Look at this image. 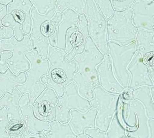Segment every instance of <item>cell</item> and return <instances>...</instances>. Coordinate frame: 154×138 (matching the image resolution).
Here are the masks:
<instances>
[{
	"mask_svg": "<svg viewBox=\"0 0 154 138\" xmlns=\"http://www.w3.org/2000/svg\"><path fill=\"white\" fill-rule=\"evenodd\" d=\"M70 118L67 123L77 136L83 134L86 128H96L97 110L94 108H91L85 112L73 109L70 111Z\"/></svg>",
	"mask_w": 154,
	"mask_h": 138,
	"instance_id": "cell-17",
	"label": "cell"
},
{
	"mask_svg": "<svg viewBox=\"0 0 154 138\" xmlns=\"http://www.w3.org/2000/svg\"><path fill=\"white\" fill-rule=\"evenodd\" d=\"M33 6L40 14H45L56 7L57 0H30Z\"/></svg>",
	"mask_w": 154,
	"mask_h": 138,
	"instance_id": "cell-30",
	"label": "cell"
},
{
	"mask_svg": "<svg viewBox=\"0 0 154 138\" xmlns=\"http://www.w3.org/2000/svg\"><path fill=\"white\" fill-rule=\"evenodd\" d=\"M8 14L7 6L0 4V41L9 39L14 36V32L11 28L3 24V19Z\"/></svg>",
	"mask_w": 154,
	"mask_h": 138,
	"instance_id": "cell-29",
	"label": "cell"
},
{
	"mask_svg": "<svg viewBox=\"0 0 154 138\" xmlns=\"http://www.w3.org/2000/svg\"><path fill=\"white\" fill-rule=\"evenodd\" d=\"M148 124L149 134L147 138H154V120L149 119Z\"/></svg>",
	"mask_w": 154,
	"mask_h": 138,
	"instance_id": "cell-35",
	"label": "cell"
},
{
	"mask_svg": "<svg viewBox=\"0 0 154 138\" xmlns=\"http://www.w3.org/2000/svg\"><path fill=\"white\" fill-rule=\"evenodd\" d=\"M150 94H151L152 100L154 102V85L150 87Z\"/></svg>",
	"mask_w": 154,
	"mask_h": 138,
	"instance_id": "cell-38",
	"label": "cell"
},
{
	"mask_svg": "<svg viewBox=\"0 0 154 138\" xmlns=\"http://www.w3.org/2000/svg\"><path fill=\"white\" fill-rule=\"evenodd\" d=\"M131 95L133 98L137 100L143 104L149 119L154 120V102L152 98L150 87L141 86L134 90H131Z\"/></svg>",
	"mask_w": 154,
	"mask_h": 138,
	"instance_id": "cell-23",
	"label": "cell"
},
{
	"mask_svg": "<svg viewBox=\"0 0 154 138\" xmlns=\"http://www.w3.org/2000/svg\"><path fill=\"white\" fill-rule=\"evenodd\" d=\"M136 52L143 58L154 53V31L137 29Z\"/></svg>",
	"mask_w": 154,
	"mask_h": 138,
	"instance_id": "cell-22",
	"label": "cell"
},
{
	"mask_svg": "<svg viewBox=\"0 0 154 138\" xmlns=\"http://www.w3.org/2000/svg\"><path fill=\"white\" fill-rule=\"evenodd\" d=\"M6 131L10 137H19L26 132L27 129L22 120H14L9 121Z\"/></svg>",
	"mask_w": 154,
	"mask_h": 138,
	"instance_id": "cell-28",
	"label": "cell"
},
{
	"mask_svg": "<svg viewBox=\"0 0 154 138\" xmlns=\"http://www.w3.org/2000/svg\"><path fill=\"white\" fill-rule=\"evenodd\" d=\"M98 72L99 85L106 91L112 93L121 94L124 88L120 85L113 74L112 60L109 55L104 56V59L96 66Z\"/></svg>",
	"mask_w": 154,
	"mask_h": 138,
	"instance_id": "cell-15",
	"label": "cell"
},
{
	"mask_svg": "<svg viewBox=\"0 0 154 138\" xmlns=\"http://www.w3.org/2000/svg\"><path fill=\"white\" fill-rule=\"evenodd\" d=\"M149 74L154 85V66H148Z\"/></svg>",
	"mask_w": 154,
	"mask_h": 138,
	"instance_id": "cell-36",
	"label": "cell"
},
{
	"mask_svg": "<svg viewBox=\"0 0 154 138\" xmlns=\"http://www.w3.org/2000/svg\"><path fill=\"white\" fill-rule=\"evenodd\" d=\"M95 2L106 19L107 20L109 19L113 15L114 12L111 2L110 0H95Z\"/></svg>",
	"mask_w": 154,
	"mask_h": 138,
	"instance_id": "cell-32",
	"label": "cell"
},
{
	"mask_svg": "<svg viewBox=\"0 0 154 138\" xmlns=\"http://www.w3.org/2000/svg\"><path fill=\"white\" fill-rule=\"evenodd\" d=\"M102 55L90 37L86 42L85 52L74 58L78 66V71L74 74L73 82L78 87L79 94L90 100L94 96L93 89L99 85L96 66L104 59Z\"/></svg>",
	"mask_w": 154,
	"mask_h": 138,
	"instance_id": "cell-1",
	"label": "cell"
},
{
	"mask_svg": "<svg viewBox=\"0 0 154 138\" xmlns=\"http://www.w3.org/2000/svg\"><path fill=\"white\" fill-rule=\"evenodd\" d=\"M152 1H153V2H154V0H152Z\"/></svg>",
	"mask_w": 154,
	"mask_h": 138,
	"instance_id": "cell-42",
	"label": "cell"
},
{
	"mask_svg": "<svg viewBox=\"0 0 154 138\" xmlns=\"http://www.w3.org/2000/svg\"><path fill=\"white\" fill-rule=\"evenodd\" d=\"M143 60L147 66H154V53L146 55Z\"/></svg>",
	"mask_w": 154,
	"mask_h": 138,
	"instance_id": "cell-34",
	"label": "cell"
},
{
	"mask_svg": "<svg viewBox=\"0 0 154 138\" xmlns=\"http://www.w3.org/2000/svg\"><path fill=\"white\" fill-rule=\"evenodd\" d=\"M131 9L133 22L137 29L154 31V2L152 0H136Z\"/></svg>",
	"mask_w": 154,
	"mask_h": 138,
	"instance_id": "cell-13",
	"label": "cell"
},
{
	"mask_svg": "<svg viewBox=\"0 0 154 138\" xmlns=\"http://www.w3.org/2000/svg\"><path fill=\"white\" fill-rule=\"evenodd\" d=\"M29 94L22 95L19 100V105L22 120L30 134H35L46 130L49 127V122L37 119L34 115L33 107L29 105Z\"/></svg>",
	"mask_w": 154,
	"mask_h": 138,
	"instance_id": "cell-16",
	"label": "cell"
},
{
	"mask_svg": "<svg viewBox=\"0 0 154 138\" xmlns=\"http://www.w3.org/2000/svg\"><path fill=\"white\" fill-rule=\"evenodd\" d=\"M127 138H136V137H134L132 136H127Z\"/></svg>",
	"mask_w": 154,
	"mask_h": 138,
	"instance_id": "cell-41",
	"label": "cell"
},
{
	"mask_svg": "<svg viewBox=\"0 0 154 138\" xmlns=\"http://www.w3.org/2000/svg\"><path fill=\"white\" fill-rule=\"evenodd\" d=\"M0 49L12 53V56L7 59V63L10 70L16 76H18L20 72H26L30 69V63L25 57V54L33 50L29 35L24 34L21 40H17L13 36L9 39L0 41Z\"/></svg>",
	"mask_w": 154,
	"mask_h": 138,
	"instance_id": "cell-9",
	"label": "cell"
},
{
	"mask_svg": "<svg viewBox=\"0 0 154 138\" xmlns=\"http://www.w3.org/2000/svg\"><path fill=\"white\" fill-rule=\"evenodd\" d=\"M131 74V79L128 88L134 90L141 86L153 85L149 74L148 66L145 63L143 57L136 52L130 63L127 67Z\"/></svg>",
	"mask_w": 154,
	"mask_h": 138,
	"instance_id": "cell-14",
	"label": "cell"
},
{
	"mask_svg": "<svg viewBox=\"0 0 154 138\" xmlns=\"http://www.w3.org/2000/svg\"><path fill=\"white\" fill-rule=\"evenodd\" d=\"M25 72H20L18 76L8 69L5 72L0 73V98L6 92L12 93L14 88L26 82Z\"/></svg>",
	"mask_w": 154,
	"mask_h": 138,
	"instance_id": "cell-20",
	"label": "cell"
},
{
	"mask_svg": "<svg viewBox=\"0 0 154 138\" xmlns=\"http://www.w3.org/2000/svg\"><path fill=\"white\" fill-rule=\"evenodd\" d=\"M4 26L11 28L13 30L14 36L17 40L23 39L24 32L23 31L22 24L16 21L12 14H8L2 20Z\"/></svg>",
	"mask_w": 154,
	"mask_h": 138,
	"instance_id": "cell-27",
	"label": "cell"
},
{
	"mask_svg": "<svg viewBox=\"0 0 154 138\" xmlns=\"http://www.w3.org/2000/svg\"><path fill=\"white\" fill-rule=\"evenodd\" d=\"M12 0H0V4L7 6L11 2H12Z\"/></svg>",
	"mask_w": 154,
	"mask_h": 138,
	"instance_id": "cell-37",
	"label": "cell"
},
{
	"mask_svg": "<svg viewBox=\"0 0 154 138\" xmlns=\"http://www.w3.org/2000/svg\"><path fill=\"white\" fill-rule=\"evenodd\" d=\"M46 138H76L68 123L63 124L57 120L49 122L48 130L42 131Z\"/></svg>",
	"mask_w": 154,
	"mask_h": 138,
	"instance_id": "cell-24",
	"label": "cell"
},
{
	"mask_svg": "<svg viewBox=\"0 0 154 138\" xmlns=\"http://www.w3.org/2000/svg\"><path fill=\"white\" fill-rule=\"evenodd\" d=\"M11 138H21V136H19V137H14V136H11Z\"/></svg>",
	"mask_w": 154,
	"mask_h": 138,
	"instance_id": "cell-40",
	"label": "cell"
},
{
	"mask_svg": "<svg viewBox=\"0 0 154 138\" xmlns=\"http://www.w3.org/2000/svg\"><path fill=\"white\" fill-rule=\"evenodd\" d=\"M85 8V0H57L56 10L63 13L68 8H71L80 15L84 14Z\"/></svg>",
	"mask_w": 154,
	"mask_h": 138,
	"instance_id": "cell-25",
	"label": "cell"
},
{
	"mask_svg": "<svg viewBox=\"0 0 154 138\" xmlns=\"http://www.w3.org/2000/svg\"><path fill=\"white\" fill-rule=\"evenodd\" d=\"M30 63V69L25 72L27 80L24 84L16 87L19 91L22 94H29V105L33 107L36 98L45 90L46 87L41 81L43 76L48 74L49 69V61L47 59H42L37 50H32L31 52L25 54Z\"/></svg>",
	"mask_w": 154,
	"mask_h": 138,
	"instance_id": "cell-4",
	"label": "cell"
},
{
	"mask_svg": "<svg viewBox=\"0 0 154 138\" xmlns=\"http://www.w3.org/2000/svg\"><path fill=\"white\" fill-rule=\"evenodd\" d=\"M2 59V53H1V50H0V63H1Z\"/></svg>",
	"mask_w": 154,
	"mask_h": 138,
	"instance_id": "cell-39",
	"label": "cell"
},
{
	"mask_svg": "<svg viewBox=\"0 0 154 138\" xmlns=\"http://www.w3.org/2000/svg\"><path fill=\"white\" fill-rule=\"evenodd\" d=\"M33 6L30 0H12L7 5L8 14H11L14 11H20L25 15V20L22 24L23 31L25 34L29 35L31 32L32 20L31 17V9Z\"/></svg>",
	"mask_w": 154,
	"mask_h": 138,
	"instance_id": "cell-21",
	"label": "cell"
},
{
	"mask_svg": "<svg viewBox=\"0 0 154 138\" xmlns=\"http://www.w3.org/2000/svg\"><path fill=\"white\" fill-rule=\"evenodd\" d=\"M128 104V115L123 128L126 136L136 138H147L149 134L146 111L137 100L133 98Z\"/></svg>",
	"mask_w": 154,
	"mask_h": 138,
	"instance_id": "cell-11",
	"label": "cell"
},
{
	"mask_svg": "<svg viewBox=\"0 0 154 138\" xmlns=\"http://www.w3.org/2000/svg\"><path fill=\"white\" fill-rule=\"evenodd\" d=\"M59 97L51 88H46L35 101L33 110L35 117L48 122L56 120V108Z\"/></svg>",
	"mask_w": 154,
	"mask_h": 138,
	"instance_id": "cell-12",
	"label": "cell"
},
{
	"mask_svg": "<svg viewBox=\"0 0 154 138\" xmlns=\"http://www.w3.org/2000/svg\"><path fill=\"white\" fill-rule=\"evenodd\" d=\"M91 108L89 100L79 94L78 87L73 81L66 86L63 95L59 98L56 108V120L66 124L70 120L71 110L85 112Z\"/></svg>",
	"mask_w": 154,
	"mask_h": 138,
	"instance_id": "cell-10",
	"label": "cell"
},
{
	"mask_svg": "<svg viewBox=\"0 0 154 138\" xmlns=\"http://www.w3.org/2000/svg\"><path fill=\"white\" fill-rule=\"evenodd\" d=\"M62 14V19L57 27L56 48L65 51L67 32L71 27H78L80 14L71 8H68L64 11Z\"/></svg>",
	"mask_w": 154,
	"mask_h": 138,
	"instance_id": "cell-18",
	"label": "cell"
},
{
	"mask_svg": "<svg viewBox=\"0 0 154 138\" xmlns=\"http://www.w3.org/2000/svg\"><path fill=\"white\" fill-rule=\"evenodd\" d=\"M109 54L112 60L113 74L124 89L129 87L131 74L127 67L136 53V41L127 46H121L109 41Z\"/></svg>",
	"mask_w": 154,
	"mask_h": 138,
	"instance_id": "cell-8",
	"label": "cell"
},
{
	"mask_svg": "<svg viewBox=\"0 0 154 138\" xmlns=\"http://www.w3.org/2000/svg\"><path fill=\"white\" fill-rule=\"evenodd\" d=\"M106 135L107 138H127L126 131L120 123L117 113H115L109 125Z\"/></svg>",
	"mask_w": 154,
	"mask_h": 138,
	"instance_id": "cell-26",
	"label": "cell"
},
{
	"mask_svg": "<svg viewBox=\"0 0 154 138\" xmlns=\"http://www.w3.org/2000/svg\"><path fill=\"white\" fill-rule=\"evenodd\" d=\"M113 9L116 11H123L131 9L136 0H110Z\"/></svg>",
	"mask_w": 154,
	"mask_h": 138,
	"instance_id": "cell-33",
	"label": "cell"
},
{
	"mask_svg": "<svg viewBox=\"0 0 154 138\" xmlns=\"http://www.w3.org/2000/svg\"><path fill=\"white\" fill-rule=\"evenodd\" d=\"M85 16L86 17L89 37L101 53L109 54L107 19L97 6L95 0H85Z\"/></svg>",
	"mask_w": 154,
	"mask_h": 138,
	"instance_id": "cell-6",
	"label": "cell"
},
{
	"mask_svg": "<svg viewBox=\"0 0 154 138\" xmlns=\"http://www.w3.org/2000/svg\"><path fill=\"white\" fill-rule=\"evenodd\" d=\"M94 97L89 100L92 108L97 110L96 128L107 132L117 111L120 94H112L98 85L93 89Z\"/></svg>",
	"mask_w": 154,
	"mask_h": 138,
	"instance_id": "cell-7",
	"label": "cell"
},
{
	"mask_svg": "<svg viewBox=\"0 0 154 138\" xmlns=\"http://www.w3.org/2000/svg\"><path fill=\"white\" fill-rule=\"evenodd\" d=\"M9 121L8 111L5 107L0 109V138H11L6 131Z\"/></svg>",
	"mask_w": 154,
	"mask_h": 138,
	"instance_id": "cell-31",
	"label": "cell"
},
{
	"mask_svg": "<svg viewBox=\"0 0 154 138\" xmlns=\"http://www.w3.org/2000/svg\"><path fill=\"white\" fill-rule=\"evenodd\" d=\"M133 11H114L107 20L108 41L121 46H127L136 41L137 29L133 22Z\"/></svg>",
	"mask_w": 154,
	"mask_h": 138,
	"instance_id": "cell-5",
	"label": "cell"
},
{
	"mask_svg": "<svg viewBox=\"0 0 154 138\" xmlns=\"http://www.w3.org/2000/svg\"><path fill=\"white\" fill-rule=\"evenodd\" d=\"M22 94L16 88L12 93L6 92L0 98V109L6 107L8 111V116L10 121L22 120L19 105V100Z\"/></svg>",
	"mask_w": 154,
	"mask_h": 138,
	"instance_id": "cell-19",
	"label": "cell"
},
{
	"mask_svg": "<svg viewBox=\"0 0 154 138\" xmlns=\"http://www.w3.org/2000/svg\"><path fill=\"white\" fill-rule=\"evenodd\" d=\"M66 52L49 45L47 59L49 69L47 74L41 78L46 88L53 89L59 97L65 92L66 86L73 81L74 74L78 71V66L74 60L66 59Z\"/></svg>",
	"mask_w": 154,
	"mask_h": 138,
	"instance_id": "cell-2",
	"label": "cell"
},
{
	"mask_svg": "<svg viewBox=\"0 0 154 138\" xmlns=\"http://www.w3.org/2000/svg\"><path fill=\"white\" fill-rule=\"evenodd\" d=\"M56 12L55 8L45 14H40L34 6L31 9L32 26L29 37L33 50H37L42 59H47L49 45L57 47L58 24L51 19Z\"/></svg>",
	"mask_w": 154,
	"mask_h": 138,
	"instance_id": "cell-3",
	"label": "cell"
}]
</instances>
